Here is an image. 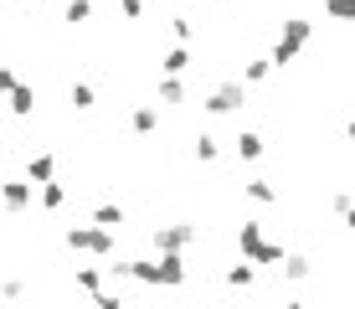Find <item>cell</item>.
<instances>
[{
  "mask_svg": "<svg viewBox=\"0 0 355 309\" xmlns=\"http://www.w3.org/2000/svg\"><path fill=\"white\" fill-rule=\"evenodd\" d=\"M237 247H242V258H252L258 268H278L288 258L284 242H268L263 237V222H242V227H237Z\"/></svg>",
  "mask_w": 355,
  "mask_h": 309,
  "instance_id": "1",
  "label": "cell"
},
{
  "mask_svg": "<svg viewBox=\"0 0 355 309\" xmlns=\"http://www.w3.org/2000/svg\"><path fill=\"white\" fill-rule=\"evenodd\" d=\"M309 42H314V21H304V16H288L268 57H273V67H288V62H299V52H304Z\"/></svg>",
  "mask_w": 355,
  "mask_h": 309,
  "instance_id": "2",
  "label": "cell"
},
{
  "mask_svg": "<svg viewBox=\"0 0 355 309\" xmlns=\"http://www.w3.org/2000/svg\"><path fill=\"white\" fill-rule=\"evenodd\" d=\"M62 242L72 247V253H88V258H114V247H119V232L114 227H67L62 232Z\"/></svg>",
  "mask_w": 355,
  "mask_h": 309,
  "instance_id": "3",
  "label": "cell"
},
{
  "mask_svg": "<svg viewBox=\"0 0 355 309\" xmlns=\"http://www.w3.org/2000/svg\"><path fill=\"white\" fill-rule=\"evenodd\" d=\"M242 103H248V83H242V78H232V83H222V88H211V93H206V114H211V119H227V114H237V108Z\"/></svg>",
  "mask_w": 355,
  "mask_h": 309,
  "instance_id": "4",
  "label": "cell"
},
{
  "mask_svg": "<svg viewBox=\"0 0 355 309\" xmlns=\"http://www.w3.org/2000/svg\"><path fill=\"white\" fill-rule=\"evenodd\" d=\"M150 247H155V253H191V247H196V227H191V222L155 227V232H150Z\"/></svg>",
  "mask_w": 355,
  "mask_h": 309,
  "instance_id": "5",
  "label": "cell"
},
{
  "mask_svg": "<svg viewBox=\"0 0 355 309\" xmlns=\"http://www.w3.org/2000/svg\"><path fill=\"white\" fill-rule=\"evenodd\" d=\"M31 201H36V181H26V176L0 181V206H6L10 217H26V212H31Z\"/></svg>",
  "mask_w": 355,
  "mask_h": 309,
  "instance_id": "6",
  "label": "cell"
},
{
  "mask_svg": "<svg viewBox=\"0 0 355 309\" xmlns=\"http://www.w3.org/2000/svg\"><path fill=\"white\" fill-rule=\"evenodd\" d=\"M160 258V289H186V253H155Z\"/></svg>",
  "mask_w": 355,
  "mask_h": 309,
  "instance_id": "7",
  "label": "cell"
},
{
  "mask_svg": "<svg viewBox=\"0 0 355 309\" xmlns=\"http://www.w3.org/2000/svg\"><path fill=\"white\" fill-rule=\"evenodd\" d=\"M263 150H268V140H263L258 129H242L237 140H232V155H237V160H248V165H252V160H263Z\"/></svg>",
  "mask_w": 355,
  "mask_h": 309,
  "instance_id": "8",
  "label": "cell"
},
{
  "mask_svg": "<svg viewBox=\"0 0 355 309\" xmlns=\"http://www.w3.org/2000/svg\"><path fill=\"white\" fill-rule=\"evenodd\" d=\"M6 108H10L16 119H31V114H36V88H31V83H16V88L6 93Z\"/></svg>",
  "mask_w": 355,
  "mask_h": 309,
  "instance_id": "9",
  "label": "cell"
},
{
  "mask_svg": "<svg viewBox=\"0 0 355 309\" xmlns=\"http://www.w3.org/2000/svg\"><path fill=\"white\" fill-rule=\"evenodd\" d=\"M129 129L134 134H155L160 129V103H134L129 108Z\"/></svg>",
  "mask_w": 355,
  "mask_h": 309,
  "instance_id": "10",
  "label": "cell"
},
{
  "mask_svg": "<svg viewBox=\"0 0 355 309\" xmlns=\"http://www.w3.org/2000/svg\"><path fill=\"white\" fill-rule=\"evenodd\" d=\"M52 176H57V155H52V150H36V155H26V181L42 185V181H52Z\"/></svg>",
  "mask_w": 355,
  "mask_h": 309,
  "instance_id": "11",
  "label": "cell"
},
{
  "mask_svg": "<svg viewBox=\"0 0 355 309\" xmlns=\"http://www.w3.org/2000/svg\"><path fill=\"white\" fill-rule=\"evenodd\" d=\"M36 201H42V212H62V206H67V185L62 181H42V185H36Z\"/></svg>",
  "mask_w": 355,
  "mask_h": 309,
  "instance_id": "12",
  "label": "cell"
},
{
  "mask_svg": "<svg viewBox=\"0 0 355 309\" xmlns=\"http://www.w3.org/2000/svg\"><path fill=\"white\" fill-rule=\"evenodd\" d=\"M160 72H170V78H186V72H191V47L175 42V47L160 57Z\"/></svg>",
  "mask_w": 355,
  "mask_h": 309,
  "instance_id": "13",
  "label": "cell"
},
{
  "mask_svg": "<svg viewBox=\"0 0 355 309\" xmlns=\"http://www.w3.org/2000/svg\"><path fill=\"white\" fill-rule=\"evenodd\" d=\"M273 57H252V62H242V83H248V88H263L268 78H273Z\"/></svg>",
  "mask_w": 355,
  "mask_h": 309,
  "instance_id": "14",
  "label": "cell"
},
{
  "mask_svg": "<svg viewBox=\"0 0 355 309\" xmlns=\"http://www.w3.org/2000/svg\"><path fill=\"white\" fill-rule=\"evenodd\" d=\"M242 196H248V201H258V206H278V185L263 181V176H252L248 185H242Z\"/></svg>",
  "mask_w": 355,
  "mask_h": 309,
  "instance_id": "15",
  "label": "cell"
},
{
  "mask_svg": "<svg viewBox=\"0 0 355 309\" xmlns=\"http://www.w3.org/2000/svg\"><path fill=\"white\" fill-rule=\"evenodd\" d=\"M155 103H165V108L186 103V83H180V78H170V72H165V78H160V88H155Z\"/></svg>",
  "mask_w": 355,
  "mask_h": 309,
  "instance_id": "16",
  "label": "cell"
},
{
  "mask_svg": "<svg viewBox=\"0 0 355 309\" xmlns=\"http://www.w3.org/2000/svg\"><path fill=\"white\" fill-rule=\"evenodd\" d=\"M191 155L201 160V165H216V155H222V140H216V134H196V140H191Z\"/></svg>",
  "mask_w": 355,
  "mask_h": 309,
  "instance_id": "17",
  "label": "cell"
},
{
  "mask_svg": "<svg viewBox=\"0 0 355 309\" xmlns=\"http://www.w3.org/2000/svg\"><path fill=\"white\" fill-rule=\"evenodd\" d=\"M227 283H232V289H252V283H258V263H252V258L232 263V268H227Z\"/></svg>",
  "mask_w": 355,
  "mask_h": 309,
  "instance_id": "18",
  "label": "cell"
},
{
  "mask_svg": "<svg viewBox=\"0 0 355 309\" xmlns=\"http://www.w3.org/2000/svg\"><path fill=\"white\" fill-rule=\"evenodd\" d=\"M67 103H72V108H78V114H88V108L98 103V93H93V83H72V88H67Z\"/></svg>",
  "mask_w": 355,
  "mask_h": 309,
  "instance_id": "19",
  "label": "cell"
},
{
  "mask_svg": "<svg viewBox=\"0 0 355 309\" xmlns=\"http://www.w3.org/2000/svg\"><path fill=\"white\" fill-rule=\"evenodd\" d=\"M93 222H98V227H124V206H114V201H103V206H98V212H93Z\"/></svg>",
  "mask_w": 355,
  "mask_h": 309,
  "instance_id": "20",
  "label": "cell"
},
{
  "mask_svg": "<svg viewBox=\"0 0 355 309\" xmlns=\"http://www.w3.org/2000/svg\"><path fill=\"white\" fill-rule=\"evenodd\" d=\"M62 21H67V26H83V21H93V0H67Z\"/></svg>",
  "mask_w": 355,
  "mask_h": 309,
  "instance_id": "21",
  "label": "cell"
},
{
  "mask_svg": "<svg viewBox=\"0 0 355 309\" xmlns=\"http://www.w3.org/2000/svg\"><path fill=\"white\" fill-rule=\"evenodd\" d=\"M314 274V263L304 253H293V258H284V278H309Z\"/></svg>",
  "mask_w": 355,
  "mask_h": 309,
  "instance_id": "22",
  "label": "cell"
},
{
  "mask_svg": "<svg viewBox=\"0 0 355 309\" xmlns=\"http://www.w3.org/2000/svg\"><path fill=\"white\" fill-rule=\"evenodd\" d=\"M78 289H88L93 299H98V294H103L108 283H103V274H98V268H78Z\"/></svg>",
  "mask_w": 355,
  "mask_h": 309,
  "instance_id": "23",
  "label": "cell"
},
{
  "mask_svg": "<svg viewBox=\"0 0 355 309\" xmlns=\"http://www.w3.org/2000/svg\"><path fill=\"white\" fill-rule=\"evenodd\" d=\"M324 16L329 21H355V0H324Z\"/></svg>",
  "mask_w": 355,
  "mask_h": 309,
  "instance_id": "24",
  "label": "cell"
},
{
  "mask_svg": "<svg viewBox=\"0 0 355 309\" xmlns=\"http://www.w3.org/2000/svg\"><path fill=\"white\" fill-rule=\"evenodd\" d=\"M170 31H175V42H196V26H191V16H170Z\"/></svg>",
  "mask_w": 355,
  "mask_h": 309,
  "instance_id": "25",
  "label": "cell"
},
{
  "mask_svg": "<svg viewBox=\"0 0 355 309\" xmlns=\"http://www.w3.org/2000/svg\"><path fill=\"white\" fill-rule=\"evenodd\" d=\"M350 206H355V191H335V196H329V212H335V217H345Z\"/></svg>",
  "mask_w": 355,
  "mask_h": 309,
  "instance_id": "26",
  "label": "cell"
},
{
  "mask_svg": "<svg viewBox=\"0 0 355 309\" xmlns=\"http://www.w3.org/2000/svg\"><path fill=\"white\" fill-rule=\"evenodd\" d=\"M119 16H124V21H139V16H144V0H119Z\"/></svg>",
  "mask_w": 355,
  "mask_h": 309,
  "instance_id": "27",
  "label": "cell"
},
{
  "mask_svg": "<svg viewBox=\"0 0 355 309\" xmlns=\"http://www.w3.org/2000/svg\"><path fill=\"white\" fill-rule=\"evenodd\" d=\"M21 294H26V283H16V278L0 283V299H21Z\"/></svg>",
  "mask_w": 355,
  "mask_h": 309,
  "instance_id": "28",
  "label": "cell"
},
{
  "mask_svg": "<svg viewBox=\"0 0 355 309\" xmlns=\"http://www.w3.org/2000/svg\"><path fill=\"white\" fill-rule=\"evenodd\" d=\"M16 83H21V78H16V67H6V62H0V93H10Z\"/></svg>",
  "mask_w": 355,
  "mask_h": 309,
  "instance_id": "29",
  "label": "cell"
},
{
  "mask_svg": "<svg viewBox=\"0 0 355 309\" xmlns=\"http://www.w3.org/2000/svg\"><path fill=\"white\" fill-rule=\"evenodd\" d=\"M345 140L355 144V119H345Z\"/></svg>",
  "mask_w": 355,
  "mask_h": 309,
  "instance_id": "30",
  "label": "cell"
},
{
  "mask_svg": "<svg viewBox=\"0 0 355 309\" xmlns=\"http://www.w3.org/2000/svg\"><path fill=\"white\" fill-rule=\"evenodd\" d=\"M345 227H355V206H350V212H345Z\"/></svg>",
  "mask_w": 355,
  "mask_h": 309,
  "instance_id": "31",
  "label": "cell"
}]
</instances>
